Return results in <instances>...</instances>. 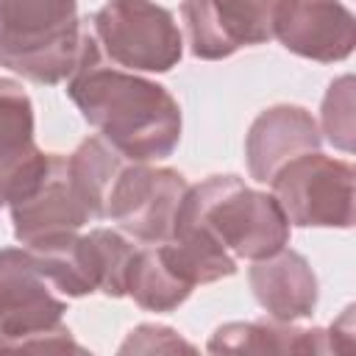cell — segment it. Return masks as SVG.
Segmentation results:
<instances>
[{
    "label": "cell",
    "mask_w": 356,
    "mask_h": 356,
    "mask_svg": "<svg viewBox=\"0 0 356 356\" xmlns=\"http://www.w3.org/2000/svg\"><path fill=\"white\" fill-rule=\"evenodd\" d=\"M67 97L81 117L128 161H164L181 142V106L167 86L103 61L97 39L83 31Z\"/></svg>",
    "instance_id": "1"
},
{
    "label": "cell",
    "mask_w": 356,
    "mask_h": 356,
    "mask_svg": "<svg viewBox=\"0 0 356 356\" xmlns=\"http://www.w3.org/2000/svg\"><path fill=\"white\" fill-rule=\"evenodd\" d=\"M178 222L203 228L236 261H259L278 253L289 245L292 231L273 192H259L239 175H209L195 186L189 184Z\"/></svg>",
    "instance_id": "2"
},
{
    "label": "cell",
    "mask_w": 356,
    "mask_h": 356,
    "mask_svg": "<svg viewBox=\"0 0 356 356\" xmlns=\"http://www.w3.org/2000/svg\"><path fill=\"white\" fill-rule=\"evenodd\" d=\"M78 0H0V67L39 86L64 83L81 56Z\"/></svg>",
    "instance_id": "3"
},
{
    "label": "cell",
    "mask_w": 356,
    "mask_h": 356,
    "mask_svg": "<svg viewBox=\"0 0 356 356\" xmlns=\"http://www.w3.org/2000/svg\"><path fill=\"white\" fill-rule=\"evenodd\" d=\"M136 248L139 245H134L122 231L92 228L89 234L75 231L28 250L50 286L67 298H86L95 292H103L106 298H125Z\"/></svg>",
    "instance_id": "4"
},
{
    "label": "cell",
    "mask_w": 356,
    "mask_h": 356,
    "mask_svg": "<svg viewBox=\"0 0 356 356\" xmlns=\"http://www.w3.org/2000/svg\"><path fill=\"white\" fill-rule=\"evenodd\" d=\"M103 56L128 72H170L184 56V36L170 8L156 0H106L92 14Z\"/></svg>",
    "instance_id": "5"
},
{
    "label": "cell",
    "mask_w": 356,
    "mask_h": 356,
    "mask_svg": "<svg viewBox=\"0 0 356 356\" xmlns=\"http://www.w3.org/2000/svg\"><path fill=\"white\" fill-rule=\"evenodd\" d=\"M353 164L320 150L284 164L270 192L295 228H350L353 225Z\"/></svg>",
    "instance_id": "6"
},
{
    "label": "cell",
    "mask_w": 356,
    "mask_h": 356,
    "mask_svg": "<svg viewBox=\"0 0 356 356\" xmlns=\"http://www.w3.org/2000/svg\"><path fill=\"white\" fill-rule=\"evenodd\" d=\"M189 181L153 161H125L106 200V220L142 245L167 242L175 231Z\"/></svg>",
    "instance_id": "7"
},
{
    "label": "cell",
    "mask_w": 356,
    "mask_h": 356,
    "mask_svg": "<svg viewBox=\"0 0 356 356\" xmlns=\"http://www.w3.org/2000/svg\"><path fill=\"white\" fill-rule=\"evenodd\" d=\"M14 236L22 248H36L92 222V211L83 203L64 153H47V164L39 178L8 203Z\"/></svg>",
    "instance_id": "8"
},
{
    "label": "cell",
    "mask_w": 356,
    "mask_h": 356,
    "mask_svg": "<svg viewBox=\"0 0 356 356\" xmlns=\"http://www.w3.org/2000/svg\"><path fill=\"white\" fill-rule=\"evenodd\" d=\"M278 0H184L181 19L195 58L220 61L273 39Z\"/></svg>",
    "instance_id": "9"
},
{
    "label": "cell",
    "mask_w": 356,
    "mask_h": 356,
    "mask_svg": "<svg viewBox=\"0 0 356 356\" xmlns=\"http://www.w3.org/2000/svg\"><path fill=\"white\" fill-rule=\"evenodd\" d=\"M273 39L309 61H345L356 47V17L342 0H278Z\"/></svg>",
    "instance_id": "10"
},
{
    "label": "cell",
    "mask_w": 356,
    "mask_h": 356,
    "mask_svg": "<svg viewBox=\"0 0 356 356\" xmlns=\"http://www.w3.org/2000/svg\"><path fill=\"white\" fill-rule=\"evenodd\" d=\"M67 303L50 289L28 248H0V348L61 325Z\"/></svg>",
    "instance_id": "11"
},
{
    "label": "cell",
    "mask_w": 356,
    "mask_h": 356,
    "mask_svg": "<svg viewBox=\"0 0 356 356\" xmlns=\"http://www.w3.org/2000/svg\"><path fill=\"white\" fill-rule=\"evenodd\" d=\"M320 125L309 108L275 103L256 114L245 134V161L256 184H270L273 175L292 159L320 150Z\"/></svg>",
    "instance_id": "12"
},
{
    "label": "cell",
    "mask_w": 356,
    "mask_h": 356,
    "mask_svg": "<svg viewBox=\"0 0 356 356\" xmlns=\"http://www.w3.org/2000/svg\"><path fill=\"white\" fill-rule=\"evenodd\" d=\"M44 164L47 153L33 136V103L19 81L0 75V206L14 203Z\"/></svg>",
    "instance_id": "13"
},
{
    "label": "cell",
    "mask_w": 356,
    "mask_h": 356,
    "mask_svg": "<svg viewBox=\"0 0 356 356\" xmlns=\"http://www.w3.org/2000/svg\"><path fill=\"white\" fill-rule=\"evenodd\" d=\"M248 284L256 303L273 320L298 323L314 314L320 300V281L309 264V259L289 245L278 253L250 261Z\"/></svg>",
    "instance_id": "14"
},
{
    "label": "cell",
    "mask_w": 356,
    "mask_h": 356,
    "mask_svg": "<svg viewBox=\"0 0 356 356\" xmlns=\"http://www.w3.org/2000/svg\"><path fill=\"white\" fill-rule=\"evenodd\" d=\"M211 353H328L325 328H300L284 320L222 323L206 342Z\"/></svg>",
    "instance_id": "15"
},
{
    "label": "cell",
    "mask_w": 356,
    "mask_h": 356,
    "mask_svg": "<svg viewBox=\"0 0 356 356\" xmlns=\"http://www.w3.org/2000/svg\"><path fill=\"white\" fill-rule=\"evenodd\" d=\"M125 295L134 298L136 306L164 314L186 303V298L192 295V286L184 278H178V273L167 264L159 245H147V248H136Z\"/></svg>",
    "instance_id": "16"
},
{
    "label": "cell",
    "mask_w": 356,
    "mask_h": 356,
    "mask_svg": "<svg viewBox=\"0 0 356 356\" xmlns=\"http://www.w3.org/2000/svg\"><path fill=\"white\" fill-rule=\"evenodd\" d=\"M125 161L128 159H122L100 136H86L78 142V147L72 153H67L70 175L75 181L83 203L89 206L92 220H106V200H108L111 184L120 175Z\"/></svg>",
    "instance_id": "17"
},
{
    "label": "cell",
    "mask_w": 356,
    "mask_h": 356,
    "mask_svg": "<svg viewBox=\"0 0 356 356\" xmlns=\"http://www.w3.org/2000/svg\"><path fill=\"white\" fill-rule=\"evenodd\" d=\"M320 136L342 153H353L356 139V103H353V75H339L328 83L320 106Z\"/></svg>",
    "instance_id": "18"
},
{
    "label": "cell",
    "mask_w": 356,
    "mask_h": 356,
    "mask_svg": "<svg viewBox=\"0 0 356 356\" xmlns=\"http://www.w3.org/2000/svg\"><path fill=\"white\" fill-rule=\"evenodd\" d=\"M156 350L159 353L161 350H195V345L186 342L184 337H178L175 328L156 325V323L136 325L120 345V353H156Z\"/></svg>",
    "instance_id": "19"
},
{
    "label": "cell",
    "mask_w": 356,
    "mask_h": 356,
    "mask_svg": "<svg viewBox=\"0 0 356 356\" xmlns=\"http://www.w3.org/2000/svg\"><path fill=\"white\" fill-rule=\"evenodd\" d=\"M0 350H78V353H86L70 334V328L61 323L56 328H44V331H36V334H28V337H19V339H11L6 342Z\"/></svg>",
    "instance_id": "20"
},
{
    "label": "cell",
    "mask_w": 356,
    "mask_h": 356,
    "mask_svg": "<svg viewBox=\"0 0 356 356\" xmlns=\"http://www.w3.org/2000/svg\"><path fill=\"white\" fill-rule=\"evenodd\" d=\"M325 339H328V353L331 350H339V353L353 350V306H345L342 314L325 328Z\"/></svg>",
    "instance_id": "21"
}]
</instances>
